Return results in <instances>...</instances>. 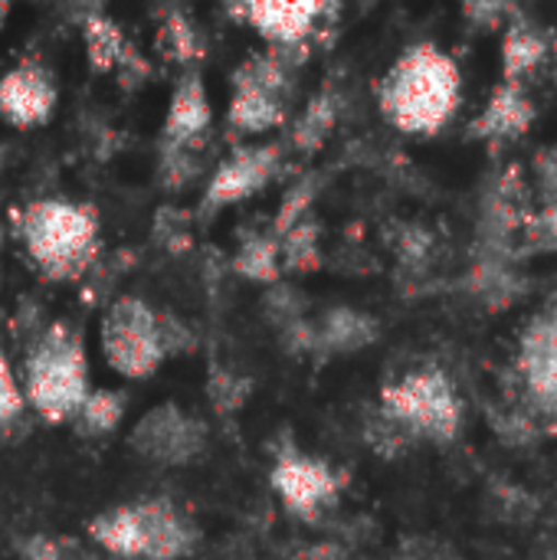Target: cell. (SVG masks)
I'll list each match as a JSON object with an SVG mask.
<instances>
[{"label": "cell", "mask_w": 557, "mask_h": 560, "mask_svg": "<svg viewBox=\"0 0 557 560\" xmlns=\"http://www.w3.org/2000/svg\"><path fill=\"white\" fill-rule=\"evenodd\" d=\"M89 394V358L82 338L66 325H53L26 358L23 400H30L49 423H59L76 420Z\"/></svg>", "instance_id": "obj_2"}, {"label": "cell", "mask_w": 557, "mask_h": 560, "mask_svg": "<svg viewBox=\"0 0 557 560\" xmlns=\"http://www.w3.org/2000/svg\"><path fill=\"white\" fill-rule=\"evenodd\" d=\"M374 338V322L364 318L361 312H332L325 318V328H322V338L328 348L335 351H355L361 345H368Z\"/></svg>", "instance_id": "obj_18"}, {"label": "cell", "mask_w": 557, "mask_h": 560, "mask_svg": "<svg viewBox=\"0 0 557 560\" xmlns=\"http://www.w3.org/2000/svg\"><path fill=\"white\" fill-rule=\"evenodd\" d=\"M138 518V560H177L194 545L190 522L164 499H144L135 505Z\"/></svg>", "instance_id": "obj_9"}, {"label": "cell", "mask_w": 557, "mask_h": 560, "mask_svg": "<svg viewBox=\"0 0 557 560\" xmlns=\"http://www.w3.org/2000/svg\"><path fill=\"white\" fill-rule=\"evenodd\" d=\"M282 121V95L250 82V79H236L233 75V98H230V125L236 131L256 135V131H269Z\"/></svg>", "instance_id": "obj_16"}, {"label": "cell", "mask_w": 557, "mask_h": 560, "mask_svg": "<svg viewBox=\"0 0 557 560\" xmlns=\"http://www.w3.org/2000/svg\"><path fill=\"white\" fill-rule=\"evenodd\" d=\"M210 128V98L204 82L190 72L177 82L171 95V108L164 118V144L174 148H197Z\"/></svg>", "instance_id": "obj_15"}, {"label": "cell", "mask_w": 557, "mask_h": 560, "mask_svg": "<svg viewBox=\"0 0 557 560\" xmlns=\"http://www.w3.org/2000/svg\"><path fill=\"white\" fill-rule=\"evenodd\" d=\"M204 443H207L204 423L174 404L148 410L131 430L135 453H141L158 466H187L204 453Z\"/></svg>", "instance_id": "obj_6"}, {"label": "cell", "mask_w": 557, "mask_h": 560, "mask_svg": "<svg viewBox=\"0 0 557 560\" xmlns=\"http://www.w3.org/2000/svg\"><path fill=\"white\" fill-rule=\"evenodd\" d=\"M384 420L401 433L450 443L463 427V400L440 368H420L381 390Z\"/></svg>", "instance_id": "obj_4"}, {"label": "cell", "mask_w": 557, "mask_h": 560, "mask_svg": "<svg viewBox=\"0 0 557 560\" xmlns=\"http://www.w3.org/2000/svg\"><path fill=\"white\" fill-rule=\"evenodd\" d=\"M463 13L473 20V26L496 30V26H506L519 13V7H512V3H469V7H463Z\"/></svg>", "instance_id": "obj_27"}, {"label": "cell", "mask_w": 557, "mask_h": 560, "mask_svg": "<svg viewBox=\"0 0 557 560\" xmlns=\"http://www.w3.org/2000/svg\"><path fill=\"white\" fill-rule=\"evenodd\" d=\"M26 560H69V551H62V545L53 538H33L26 545Z\"/></svg>", "instance_id": "obj_30"}, {"label": "cell", "mask_w": 557, "mask_h": 560, "mask_svg": "<svg viewBox=\"0 0 557 560\" xmlns=\"http://www.w3.org/2000/svg\"><path fill=\"white\" fill-rule=\"evenodd\" d=\"M384 118L404 135H437L463 102V75L437 43H417L397 56L378 89Z\"/></svg>", "instance_id": "obj_1"}, {"label": "cell", "mask_w": 557, "mask_h": 560, "mask_svg": "<svg viewBox=\"0 0 557 560\" xmlns=\"http://www.w3.org/2000/svg\"><path fill=\"white\" fill-rule=\"evenodd\" d=\"M125 417V397L118 390H92L79 407L76 420L85 433H108Z\"/></svg>", "instance_id": "obj_19"}, {"label": "cell", "mask_w": 557, "mask_h": 560, "mask_svg": "<svg viewBox=\"0 0 557 560\" xmlns=\"http://www.w3.org/2000/svg\"><path fill=\"white\" fill-rule=\"evenodd\" d=\"M158 43L167 49V56H174V59H194L197 56V36H194V26L187 23V16H181V13H171L167 20H164V26H161V36H158Z\"/></svg>", "instance_id": "obj_23"}, {"label": "cell", "mask_w": 557, "mask_h": 560, "mask_svg": "<svg viewBox=\"0 0 557 560\" xmlns=\"http://www.w3.org/2000/svg\"><path fill=\"white\" fill-rule=\"evenodd\" d=\"M85 49H89V62L95 69H118L128 56V43H125V33L118 30L115 20L108 16H89L85 26Z\"/></svg>", "instance_id": "obj_17"}, {"label": "cell", "mask_w": 557, "mask_h": 560, "mask_svg": "<svg viewBox=\"0 0 557 560\" xmlns=\"http://www.w3.org/2000/svg\"><path fill=\"white\" fill-rule=\"evenodd\" d=\"M102 351L121 377L154 374L167 354L161 315L141 299H118L102 322Z\"/></svg>", "instance_id": "obj_5"}, {"label": "cell", "mask_w": 557, "mask_h": 560, "mask_svg": "<svg viewBox=\"0 0 557 560\" xmlns=\"http://www.w3.org/2000/svg\"><path fill=\"white\" fill-rule=\"evenodd\" d=\"M315 230L312 226H305V223H299V226H292L289 233H286V259H289V266H295V269H309V266H315V259H318V246H315V236H312Z\"/></svg>", "instance_id": "obj_25"}, {"label": "cell", "mask_w": 557, "mask_h": 560, "mask_svg": "<svg viewBox=\"0 0 557 560\" xmlns=\"http://www.w3.org/2000/svg\"><path fill=\"white\" fill-rule=\"evenodd\" d=\"M519 374L532 400L557 417V315L535 318L519 341Z\"/></svg>", "instance_id": "obj_8"}, {"label": "cell", "mask_w": 557, "mask_h": 560, "mask_svg": "<svg viewBox=\"0 0 557 560\" xmlns=\"http://www.w3.org/2000/svg\"><path fill=\"white\" fill-rule=\"evenodd\" d=\"M236 269L256 282H272L279 272V243L266 240V236H253L243 243L240 256H236Z\"/></svg>", "instance_id": "obj_20"}, {"label": "cell", "mask_w": 557, "mask_h": 560, "mask_svg": "<svg viewBox=\"0 0 557 560\" xmlns=\"http://www.w3.org/2000/svg\"><path fill=\"white\" fill-rule=\"evenodd\" d=\"M535 177H538V190L545 194V200H557V144L542 148L535 154Z\"/></svg>", "instance_id": "obj_29"}, {"label": "cell", "mask_w": 557, "mask_h": 560, "mask_svg": "<svg viewBox=\"0 0 557 560\" xmlns=\"http://www.w3.org/2000/svg\"><path fill=\"white\" fill-rule=\"evenodd\" d=\"M276 171H279V148L276 144L236 151L233 158H227L217 167V174L207 187V203L223 207V203L246 200L263 184H269L276 177Z\"/></svg>", "instance_id": "obj_11"}, {"label": "cell", "mask_w": 557, "mask_h": 560, "mask_svg": "<svg viewBox=\"0 0 557 560\" xmlns=\"http://www.w3.org/2000/svg\"><path fill=\"white\" fill-rule=\"evenodd\" d=\"M236 16L250 20L266 39H272L279 49H292L299 46L315 23L322 20L325 7L322 3H289V0H263V3H246V7H233Z\"/></svg>", "instance_id": "obj_13"}, {"label": "cell", "mask_w": 557, "mask_h": 560, "mask_svg": "<svg viewBox=\"0 0 557 560\" xmlns=\"http://www.w3.org/2000/svg\"><path fill=\"white\" fill-rule=\"evenodd\" d=\"M56 105V85L39 66H16L0 79V115L20 128L39 125Z\"/></svg>", "instance_id": "obj_12"}, {"label": "cell", "mask_w": 557, "mask_h": 560, "mask_svg": "<svg viewBox=\"0 0 557 560\" xmlns=\"http://www.w3.org/2000/svg\"><path fill=\"white\" fill-rule=\"evenodd\" d=\"M552 30L522 16V10L506 23L502 33V82H522L545 66L552 56Z\"/></svg>", "instance_id": "obj_14"}, {"label": "cell", "mask_w": 557, "mask_h": 560, "mask_svg": "<svg viewBox=\"0 0 557 560\" xmlns=\"http://www.w3.org/2000/svg\"><path fill=\"white\" fill-rule=\"evenodd\" d=\"M312 203V187L309 184H302V187H295L289 197H286V203H282V210H279V217H276V233H289L292 226H299V217L305 213V207Z\"/></svg>", "instance_id": "obj_28"}, {"label": "cell", "mask_w": 557, "mask_h": 560, "mask_svg": "<svg viewBox=\"0 0 557 560\" xmlns=\"http://www.w3.org/2000/svg\"><path fill=\"white\" fill-rule=\"evenodd\" d=\"M23 404H26V400H23V387L16 384V377H13L7 358L0 354V427L13 423V420L23 413Z\"/></svg>", "instance_id": "obj_26"}, {"label": "cell", "mask_w": 557, "mask_h": 560, "mask_svg": "<svg viewBox=\"0 0 557 560\" xmlns=\"http://www.w3.org/2000/svg\"><path fill=\"white\" fill-rule=\"evenodd\" d=\"M525 243L535 253H557V200H545L525 217Z\"/></svg>", "instance_id": "obj_22"}, {"label": "cell", "mask_w": 557, "mask_h": 560, "mask_svg": "<svg viewBox=\"0 0 557 560\" xmlns=\"http://www.w3.org/2000/svg\"><path fill=\"white\" fill-rule=\"evenodd\" d=\"M98 220L92 207L66 200H39L23 210L20 236L30 256L56 279L76 276L95 256Z\"/></svg>", "instance_id": "obj_3"}, {"label": "cell", "mask_w": 557, "mask_h": 560, "mask_svg": "<svg viewBox=\"0 0 557 560\" xmlns=\"http://www.w3.org/2000/svg\"><path fill=\"white\" fill-rule=\"evenodd\" d=\"M200 171V161L194 158V148H174L167 144L164 161H161V174L167 180V187H184L187 180H194Z\"/></svg>", "instance_id": "obj_24"}, {"label": "cell", "mask_w": 557, "mask_h": 560, "mask_svg": "<svg viewBox=\"0 0 557 560\" xmlns=\"http://www.w3.org/2000/svg\"><path fill=\"white\" fill-rule=\"evenodd\" d=\"M272 486L279 492V499L295 512V515H318L322 509H328L338 492H341V479L332 466L309 459V456H286L276 463L272 469Z\"/></svg>", "instance_id": "obj_7"}, {"label": "cell", "mask_w": 557, "mask_h": 560, "mask_svg": "<svg viewBox=\"0 0 557 560\" xmlns=\"http://www.w3.org/2000/svg\"><path fill=\"white\" fill-rule=\"evenodd\" d=\"M332 125H335V105H332L328 95H322V98H315V102L302 112V118H299L292 138H295L299 148L312 151V148H318V144L325 141V135L332 131Z\"/></svg>", "instance_id": "obj_21"}, {"label": "cell", "mask_w": 557, "mask_h": 560, "mask_svg": "<svg viewBox=\"0 0 557 560\" xmlns=\"http://www.w3.org/2000/svg\"><path fill=\"white\" fill-rule=\"evenodd\" d=\"M535 118H538V108H535L529 89L522 82H499L492 89L486 108L473 118L469 135L502 144V141H515V138L529 135Z\"/></svg>", "instance_id": "obj_10"}]
</instances>
